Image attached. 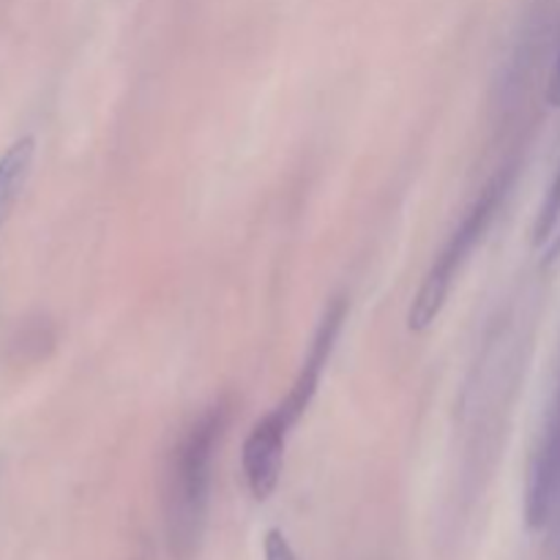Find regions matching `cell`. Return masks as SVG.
Instances as JSON below:
<instances>
[{"label":"cell","instance_id":"cell-1","mask_svg":"<svg viewBox=\"0 0 560 560\" xmlns=\"http://www.w3.org/2000/svg\"><path fill=\"white\" fill-rule=\"evenodd\" d=\"M230 421V405L217 402L186 427L164 470V534L175 560L200 558L211 509L213 463Z\"/></svg>","mask_w":560,"mask_h":560},{"label":"cell","instance_id":"cell-2","mask_svg":"<svg viewBox=\"0 0 560 560\" xmlns=\"http://www.w3.org/2000/svg\"><path fill=\"white\" fill-rule=\"evenodd\" d=\"M509 184H512V173H498L495 178L481 189V195L476 197L474 206L465 211V217L459 219L457 228L452 230V235L446 238L443 249L435 255V260H432L430 271L424 273V282H421L419 293H416L408 312V328L413 334L427 331V328L441 317L459 271H463L468 257L474 255V249L481 244L487 230H490L492 219H495L498 208H501L503 197H506Z\"/></svg>","mask_w":560,"mask_h":560},{"label":"cell","instance_id":"cell-3","mask_svg":"<svg viewBox=\"0 0 560 560\" xmlns=\"http://www.w3.org/2000/svg\"><path fill=\"white\" fill-rule=\"evenodd\" d=\"M345 317H348V301L334 299L331 306L326 310V315H323L320 326H317L315 339H312L310 345V353H306L293 386H290V392L284 394L282 402L273 408V413H277L288 427L299 424L301 416L306 413V408H310L312 399H315L317 386H320V377L328 366V359H331L334 348H337V339L345 326Z\"/></svg>","mask_w":560,"mask_h":560},{"label":"cell","instance_id":"cell-4","mask_svg":"<svg viewBox=\"0 0 560 560\" xmlns=\"http://www.w3.org/2000/svg\"><path fill=\"white\" fill-rule=\"evenodd\" d=\"M290 430L293 427L284 424L271 410L246 435L241 465H244L246 487L255 501H268L277 492L284 470V448H288Z\"/></svg>","mask_w":560,"mask_h":560},{"label":"cell","instance_id":"cell-5","mask_svg":"<svg viewBox=\"0 0 560 560\" xmlns=\"http://www.w3.org/2000/svg\"><path fill=\"white\" fill-rule=\"evenodd\" d=\"M560 512V399L541 448L536 452L525 492V520L534 530L550 525Z\"/></svg>","mask_w":560,"mask_h":560},{"label":"cell","instance_id":"cell-6","mask_svg":"<svg viewBox=\"0 0 560 560\" xmlns=\"http://www.w3.org/2000/svg\"><path fill=\"white\" fill-rule=\"evenodd\" d=\"M33 164V137H22L0 156V219L25 186Z\"/></svg>","mask_w":560,"mask_h":560},{"label":"cell","instance_id":"cell-7","mask_svg":"<svg viewBox=\"0 0 560 560\" xmlns=\"http://www.w3.org/2000/svg\"><path fill=\"white\" fill-rule=\"evenodd\" d=\"M560 219V167L556 173V178H552L550 184V191H547L545 197V206H541L539 211V219H536V244H545L547 238L552 235V230H556Z\"/></svg>","mask_w":560,"mask_h":560},{"label":"cell","instance_id":"cell-8","mask_svg":"<svg viewBox=\"0 0 560 560\" xmlns=\"http://www.w3.org/2000/svg\"><path fill=\"white\" fill-rule=\"evenodd\" d=\"M266 560H295L288 539L279 530H271L266 539Z\"/></svg>","mask_w":560,"mask_h":560},{"label":"cell","instance_id":"cell-9","mask_svg":"<svg viewBox=\"0 0 560 560\" xmlns=\"http://www.w3.org/2000/svg\"><path fill=\"white\" fill-rule=\"evenodd\" d=\"M547 102H550L552 107H560V55H558L556 69H552L550 88H547Z\"/></svg>","mask_w":560,"mask_h":560},{"label":"cell","instance_id":"cell-10","mask_svg":"<svg viewBox=\"0 0 560 560\" xmlns=\"http://www.w3.org/2000/svg\"><path fill=\"white\" fill-rule=\"evenodd\" d=\"M558 257H560V235H558V238H556V244H552L550 246V252H547V260H558Z\"/></svg>","mask_w":560,"mask_h":560}]
</instances>
